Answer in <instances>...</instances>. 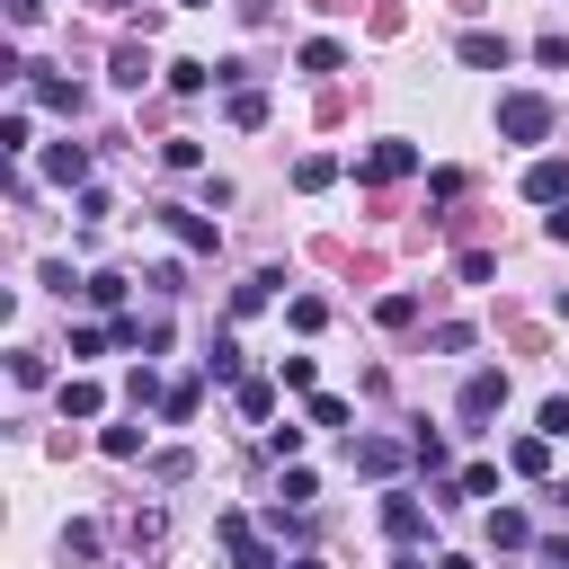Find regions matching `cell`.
<instances>
[{
	"label": "cell",
	"mask_w": 569,
	"mask_h": 569,
	"mask_svg": "<svg viewBox=\"0 0 569 569\" xmlns=\"http://www.w3.org/2000/svg\"><path fill=\"white\" fill-rule=\"evenodd\" d=\"M383 534H392L400 551H418V543H427V508H418L409 489H392V498H383Z\"/></svg>",
	"instance_id": "3"
},
{
	"label": "cell",
	"mask_w": 569,
	"mask_h": 569,
	"mask_svg": "<svg viewBox=\"0 0 569 569\" xmlns=\"http://www.w3.org/2000/svg\"><path fill=\"white\" fill-rule=\"evenodd\" d=\"M107 81H116V90H142V81H152V54H142V45H116V71H107Z\"/></svg>",
	"instance_id": "16"
},
{
	"label": "cell",
	"mask_w": 569,
	"mask_h": 569,
	"mask_svg": "<svg viewBox=\"0 0 569 569\" xmlns=\"http://www.w3.org/2000/svg\"><path fill=\"white\" fill-rule=\"evenodd\" d=\"M27 81H36V98H45L54 116H81V90H71V81H45V71H27Z\"/></svg>",
	"instance_id": "18"
},
{
	"label": "cell",
	"mask_w": 569,
	"mask_h": 569,
	"mask_svg": "<svg viewBox=\"0 0 569 569\" xmlns=\"http://www.w3.org/2000/svg\"><path fill=\"white\" fill-rule=\"evenodd\" d=\"M90 303L98 312H125V276H90Z\"/></svg>",
	"instance_id": "34"
},
{
	"label": "cell",
	"mask_w": 569,
	"mask_h": 569,
	"mask_svg": "<svg viewBox=\"0 0 569 569\" xmlns=\"http://www.w3.org/2000/svg\"><path fill=\"white\" fill-rule=\"evenodd\" d=\"M454 498H498V463H463V472H454V489L437 498V508H454Z\"/></svg>",
	"instance_id": "12"
},
{
	"label": "cell",
	"mask_w": 569,
	"mask_h": 569,
	"mask_svg": "<svg viewBox=\"0 0 569 569\" xmlns=\"http://www.w3.org/2000/svg\"><path fill=\"white\" fill-rule=\"evenodd\" d=\"M62 560H98V525H62Z\"/></svg>",
	"instance_id": "28"
},
{
	"label": "cell",
	"mask_w": 569,
	"mask_h": 569,
	"mask_svg": "<svg viewBox=\"0 0 569 569\" xmlns=\"http://www.w3.org/2000/svg\"><path fill=\"white\" fill-rule=\"evenodd\" d=\"M312 498H321V480L294 463V472H284V508H312Z\"/></svg>",
	"instance_id": "31"
},
{
	"label": "cell",
	"mask_w": 569,
	"mask_h": 569,
	"mask_svg": "<svg viewBox=\"0 0 569 569\" xmlns=\"http://www.w3.org/2000/svg\"><path fill=\"white\" fill-rule=\"evenodd\" d=\"M178 10H213V0H178Z\"/></svg>",
	"instance_id": "43"
},
{
	"label": "cell",
	"mask_w": 569,
	"mask_h": 569,
	"mask_svg": "<svg viewBox=\"0 0 569 569\" xmlns=\"http://www.w3.org/2000/svg\"><path fill=\"white\" fill-rule=\"evenodd\" d=\"M543 437H551V445L569 437V400H543Z\"/></svg>",
	"instance_id": "38"
},
{
	"label": "cell",
	"mask_w": 569,
	"mask_h": 569,
	"mask_svg": "<svg viewBox=\"0 0 569 569\" xmlns=\"http://www.w3.org/2000/svg\"><path fill=\"white\" fill-rule=\"evenodd\" d=\"M232 392H241V418H258V427L276 418V383H232Z\"/></svg>",
	"instance_id": "20"
},
{
	"label": "cell",
	"mask_w": 569,
	"mask_h": 569,
	"mask_svg": "<svg viewBox=\"0 0 569 569\" xmlns=\"http://www.w3.org/2000/svg\"><path fill=\"white\" fill-rule=\"evenodd\" d=\"M400 463H418L409 445H392V437H356V472H365V480H392Z\"/></svg>",
	"instance_id": "6"
},
{
	"label": "cell",
	"mask_w": 569,
	"mask_h": 569,
	"mask_svg": "<svg viewBox=\"0 0 569 569\" xmlns=\"http://www.w3.org/2000/svg\"><path fill=\"white\" fill-rule=\"evenodd\" d=\"M161 543H170V516L142 508V516H133V551H161Z\"/></svg>",
	"instance_id": "22"
},
{
	"label": "cell",
	"mask_w": 569,
	"mask_h": 569,
	"mask_svg": "<svg viewBox=\"0 0 569 569\" xmlns=\"http://www.w3.org/2000/svg\"><path fill=\"white\" fill-rule=\"evenodd\" d=\"M116 329H71V365H90V356H107Z\"/></svg>",
	"instance_id": "32"
},
{
	"label": "cell",
	"mask_w": 569,
	"mask_h": 569,
	"mask_svg": "<svg viewBox=\"0 0 569 569\" xmlns=\"http://www.w3.org/2000/svg\"><path fill=\"white\" fill-rule=\"evenodd\" d=\"M284 569H321V560H312V551H303V560H284Z\"/></svg>",
	"instance_id": "42"
},
{
	"label": "cell",
	"mask_w": 569,
	"mask_h": 569,
	"mask_svg": "<svg viewBox=\"0 0 569 569\" xmlns=\"http://www.w3.org/2000/svg\"><path fill=\"white\" fill-rule=\"evenodd\" d=\"M161 161H170V170H196V161H205V142H196V133H178V142H161Z\"/></svg>",
	"instance_id": "33"
},
{
	"label": "cell",
	"mask_w": 569,
	"mask_h": 569,
	"mask_svg": "<svg viewBox=\"0 0 569 569\" xmlns=\"http://www.w3.org/2000/svg\"><path fill=\"white\" fill-rule=\"evenodd\" d=\"M508 472L543 480V472H551V437H516V445H508Z\"/></svg>",
	"instance_id": "13"
},
{
	"label": "cell",
	"mask_w": 569,
	"mask_h": 569,
	"mask_svg": "<svg viewBox=\"0 0 569 569\" xmlns=\"http://www.w3.org/2000/svg\"><path fill=\"white\" fill-rule=\"evenodd\" d=\"M267 294H276V276H249V284H241V294H232V312L249 321V312H267Z\"/></svg>",
	"instance_id": "27"
},
{
	"label": "cell",
	"mask_w": 569,
	"mask_h": 569,
	"mask_svg": "<svg viewBox=\"0 0 569 569\" xmlns=\"http://www.w3.org/2000/svg\"><path fill=\"white\" fill-rule=\"evenodd\" d=\"M409 454H418L427 472H445V437H437V427H409Z\"/></svg>",
	"instance_id": "24"
},
{
	"label": "cell",
	"mask_w": 569,
	"mask_h": 569,
	"mask_svg": "<svg viewBox=\"0 0 569 569\" xmlns=\"http://www.w3.org/2000/svg\"><path fill=\"white\" fill-rule=\"evenodd\" d=\"M45 178H54V187H90V152H81V142H54V152H45Z\"/></svg>",
	"instance_id": "10"
},
{
	"label": "cell",
	"mask_w": 569,
	"mask_h": 569,
	"mask_svg": "<svg viewBox=\"0 0 569 569\" xmlns=\"http://www.w3.org/2000/svg\"><path fill=\"white\" fill-rule=\"evenodd\" d=\"M454 54H463L472 71H508V54H516V45H508V36H489V27H463V45H454Z\"/></svg>",
	"instance_id": "8"
},
{
	"label": "cell",
	"mask_w": 569,
	"mask_h": 569,
	"mask_svg": "<svg viewBox=\"0 0 569 569\" xmlns=\"http://www.w3.org/2000/svg\"><path fill=\"white\" fill-rule=\"evenodd\" d=\"M543 569H560V560H543Z\"/></svg>",
	"instance_id": "45"
},
{
	"label": "cell",
	"mask_w": 569,
	"mask_h": 569,
	"mask_svg": "<svg viewBox=\"0 0 569 569\" xmlns=\"http://www.w3.org/2000/svg\"><path fill=\"white\" fill-rule=\"evenodd\" d=\"M98 10H125V0H98Z\"/></svg>",
	"instance_id": "44"
},
{
	"label": "cell",
	"mask_w": 569,
	"mask_h": 569,
	"mask_svg": "<svg viewBox=\"0 0 569 569\" xmlns=\"http://www.w3.org/2000/svg\"><path fill=\"white\" fill-rule=\"evenodd\" d=\"M409 170H418V152H409V142H374V152L356 161V178H374V187H392V178H409Z\"/></svg>",
	"instance_id": "5"
},
{
	"label": "cell",
	"mask_w": 569,
	"mask_h": 569,
	"mask_svg": "<svg viewBox=\"0 0 569 569\" xmlns=\"http://www.w3.org/2000/svg\"><path fill=\"white\" fill-rule=\"evenodd\" d=\"M303 71H347V45H338V36H312V45H303Z\"/></svg>",
	"instance_id": "19"
},
{
	"label": "cell",
	"mask_w": 569,
	"mask_h": 569,
	"mask_svg": "<svg viewBox=\"0 0 569 569\" xmlns=\"http://www.w3.org/2000/svg\"><path fill=\"white\" fill-rule=\"evenodd\" d=\"M213 534H223V551H232L241 569H284V551H267V543H258V525H249L241 508H223V516H213Z\"/></svg>",
	"instance_id": "2"
},
{
	"label": "cell",
	"mask_w": 569,
	"mask_h": 569,
	"mask_svg": "<svg viewBox=\"0 0 569 569\" xmlns=\"http://www.w3.org/2000/svg\"><path fill=\"white\" fill-rule=\"evenodd\" d=\"M98 409H107V392H98L90 374H71V383H62V418H98Z\"/></svg>",
	"instance_id": "14"
},
{
	"label": "cell",
	"mask_w": 569,
	"mask_h": 569,
	"mask_svg": "<svg viewBox=\"0 0 569 569\" xmlns=\"http://www.w3.org/2000/svg\"><path fill=\"white\" fill-rule=\"evenodd\" d=\"M267 454H276V463H294V454H303V427H294V418L267 427Z\"/></svg>",
	"instance_id": "29"
},
{
	"label": "cell",
	"mask_w": 569,
	"mask_h": 569,
	"mask_svg": "<svg viewBox=\"0 0 569 569\" xmlns=\"http://www.w3.org/2000/svg\"><path fill=\"white\" fill-rule=\"evenodd\" d=\"M98 445H107L116 463H133V454H142V427H107V437H98Z\"/></svg>",
	"instance_id": "35"
},
{
	"label": "cell",
	"mask_w": 569,
	"mask_h": 569,
	"mask_svg": "<svg viewBox=\"0 0 569 569\" xmlns=\"http://www.w3.org/2000/svg\"><path fill=\"white\" fill-rule=\"evenodd\" d=\"M232 125L258 133V125H267V98H258V90H232Z\"/></svg>",
	"instance_id": "25"
},
{
	"label": "cell",
	"mask_w": 569,
	"mask_h": 569,
	"mask_svg": "<svg viewBox=\"0 0 569 569\" xmlns=\"http://www.w3.org/2000/svg\"><path fill=\"white\" fill-rule=\"evenodd\" d=\"M525 196L534 205H569V161H534L525 170Z\"/></svg>",
	"instance_id": "11"
},
{
	"label": "cell",
	"mask_w": 569,
	"mask_h": 569,
	"mask_svg": "<svg viewBox=\"0 0 569 569\" xmlns=\"http://www.w3.org/2000/svg\"><path fill=\"white\" fill-rule=\"evenodd\" d=\"M205 374H213V383H249V374H241V338H213V347H205Z\"/></svg>",
	"instance_id": "15"
},
{
	"label": "cell",
	"mask_w": 569,
	"mask_h": 569,
	"mask_svg": "<svg viewBox=\"0 0 569 569\" xmlns=\"http://www.w3.org/2000/svg\"><path fill=\"white\" fill-rule=\"evenodd\" d=\"M347 418H356V409H347L338 392H312V427H347Z\"/></svg>",
	"instance_id": "30"
},
{
	"label": "cell",
	"mask_w": 569,
	"mask_h": 569,
	"mask_svg": "<svg viewBox=\"0 0 569 569\" xmlns=\"http://www.w3.org/2000/svg\"><path fill=\"white\" fill-rule=\"evenodd\" d=\"M498 409H508V374H498V365H480V374L463 383V418L480 427V418H498Z\"/></svg>",
	"instance_id": "4"
},
{
	"label": "cell",
	"mask_w": 569,
	"mask_h": 569,
	"mask_svg": "<svg viewBox=\"0 0 569 569\" xmlns=\"http://www.w3.org/2000/svg\"><path fill=\"white\" fill-rule=\"evenodd\" d=\"M392 569H427V560H418V551H400V560H392Z\"/></svg>",
	"instance_id": "41"
},
{
	"label": "cell",
	"mask_w": 569,
	"mask_h": 569,
	"mask_svg": "<svg viewBox=\"0 0 569 569\" xmlns=\"http://www.w3.org/2000/svg\"><path fill=\"white\" fill-rule=\"evenodd\" d=\"M36 276H45V294H90V276H71V258H45Z\"/></svg>",
	"instance_id": "21"
},
{
	"label": "cell",
	"mask_w": 569,
	"mask_h": 569,
	"mask_svg": "<svg viewBox=\"0 0 569 569\" xmlns=\"http://www.w3.org/2000/svg\"><path fill=\"white\" fill-rule=\"evenodd\" d=\"M187 472H196V454H178V445H170V454H152V480H187Z\"/></svg>",
	"instance_id": "37"
},
{
	"label": "cell",
	"mask_w": 569,
	"mask_h": 569,
	"mask_svg": "<svg viewBox=\"0 0 569 569\" xmlns=\"http://www.w3.org/2000/svg\"><path fill=\"white\" fill-rule=\"evenodd\" d=\"M161 223H170V232H178V249H196V258H213V241H223V232H213L205 213H187V205H161Z\"/></svg>",
	"instance_id": "7"
},
{
	"label": "cell",
	"mask_w": 569,
	"mask_h": 569,
	"mask_svg": "<svg viewBox=\"0 0 569 569\" xmlns=\"http://www.w3.org/2000/svg\"><path fill=\"white\" fill-rule=\"evenodd\" d=\"M161 418H196V383H170L161 392Z\"/></svg>",
	"instance_id": "36"
},
{
	"label": "cell",
	"mask_w": 569,
	"mask_h": 569,
	"mask_svg": "<svg viewBox=\"0 0 569 569\" xmlns=\"http://www.w3.org/2000/svg\"><path fill=\"white\" fill-rule=\"evenodd\" d=\"M284 321H294V329H303V338H312V329H321V321H329V303H321V294H294V303H284Z\"/></svg>",
	"instance_id": "23"
},
{
	"label": "cell",
	"mask_w": 569,
	"mask_h": 569,
	"mask_svg": "<svg viewBox=\"0 0 569 569\" xmlns=\"http://www.w3.org/2000/svg\"><path fill=\"white\" fill-rule=\"evenodd\" d=\"M534 543V516L525 508H489V551H525Z\"/></svg>",
	"instance_id": "9"
},
{
	"label": "cell",
	"mask_w": 569,
	"mask_h": 569,
	"mask_svg": "<svg viewBox=\"0 0 569 569\" xmlns=\"http://www.w3.org/2000/svg\"><path fill=\"white\" fill-rule=\"evenodd\" d=\"M374 321H383V329H409V321H418V294H383Z\"/></svg>",
	"instance_id": "26"
},
{
	"label": "cell",
	"mask_w": 569,
	"mask_h": 569,
	"mask_svg": "<svg viewBox=\"0 0 569 569\" xmlns=\"http://www.w3.org/2000/svg\"><path fill=\"white\" fill-rule=\"evenodd\" d=\"M498 133H508V142H543V133H551V98L508 90V98H498Z\"/></svg>",
	"instance_id": "1"
},
{
	"label": "cell",
	"mask_w": 569,
	"mask_h": 569,
	"mask_svg": "<svg viewBox=\"0 0 569 569\" xmlns=\"http://www.w3.org/2000/svg\"><path fill=\"white\" fill-rule=\"evenodd\" d=\"M543 232H551V241H560V249H569V205H560V213H551V223H543Z\"/></svg>",
	"instance_id": "40"
},
{
	"label": "cell",
	"mask_w": 569,
	"mask_h": 569,
	"mask_svg": "<svg viewBox=\"0 0 569 569\" xmlns=\"http://www.w3.org/2000/svg\"><path fill=\"white\" fill-rule=\"evenodd\" d=\"M36 10H45V0H10V19H19V27H36Z\"/></svg>",
	"instance_id": "39"
},
{
	"label": "cell",
	"mask_w": 569,
	"mask_h": 569,
	"mask_svg": "<svg viewBox=\"0 0 569 569\" xmlns=\"http://www.w3.org/2000/svg\"><path fill=\"white\" fill-rule=\"evenodd\" d=\"M329 178H338V161H329V152H303V161H294V187H303V196H321Z\"/></svg>",
	"instance_id": "17"
}]
</instances>
